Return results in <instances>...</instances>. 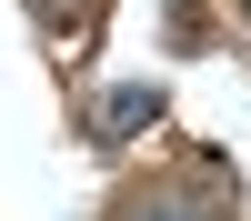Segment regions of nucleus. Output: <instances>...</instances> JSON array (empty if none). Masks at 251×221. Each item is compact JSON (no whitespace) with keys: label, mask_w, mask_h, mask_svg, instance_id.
<instances>
[{"label":"nucleus","mask_w":251,"mask_h":221,"mask_svg":"<svg viewBox=\"0 0 251 221\" xmlns=\"http://www.w3.org/2000/svg\"><path fill=\"white\" fill-rule=\"evenodd\" d=\"M121 221H211V211H201V201H171V191H141Z\"/></svg>","instance_id":"f257e3e1"},{"label":"nucleus","mask_w":251,"mask_h":221,"mask_svg":"<svg viewBox=\"0 0 251 221\" xmlns=\"http://www.w3.org/2000/svg\"><path fill=\"white\" fill-rule=\"evenodd\" d=\"M151 121V91H111V111H100V131H141Z\"/></svg>","instance_id":"f03ea898"}]
</instances>
